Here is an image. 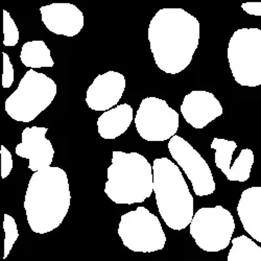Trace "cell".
Here are the masks:
<instances>
[{
  "mask_svg": "<svg viewBox=\"0 0 261 261\" xmlns=\"http://www.w3.org/2000/svg\"><path fill=\"white\" fill-rule=\"evenodd\" d=\"M147 38L158 68L178 74L189 66L198 49L200 22L183 9H161L150 20Z\"/></svg>",
  "mask_w": 261,
  "mask_h": 261,
  "instance_id": "6da1fadb",
  "label": "cell"
},
{
  "mask_svg": "<svg viewBox=\"0 0 261 261\" xmlns=\"http://www.w3.org/2000/svg\"><path fill=\"white\" fill-rule=\"evenodd\" d=\"M71 204L67 173L60 167L34 172L28 185L24 210L33 232L49 233L63 223Z\"/></svg>",
  "mask_w": 261,
  "mask_h": 261,
  "instance_id": "7a4b0ae2",
  "label": "cell"
},
{
  "mask_svg": "<svg viewBox=\"0 0 261 261\" xmlns=\"http://www.w3.org/2000/svg\"><path fill=\"white\" fill-rule=\"evenodd\" d=\"M107 178L105 193L115 204L143 203L154 191L153 166L144 156L135 151L114 150Z\"/></svg>",
  "mask_w": 261,
  "mask_h": 261,
  "instance_id": "3957f363",
  "label": "cell"
},
{
  "mask_svg": "<svg viewBox=\"0 0 261 261\" xmlns=\"http://www.w3.org/2000/svg\"><path fill=\"white\" fill-rule=\"evenodd\" d=\"M153 175L157 207L163 222L172 230H184L193 220L194 205L182 171L164 157L154 160Z\"/></svg>",
  "mask_w": 261,
  "mask_h": 261,
  "instance_id": "277c9868",
  "label": "cell"
},
{
  "mask_svg": "<svg viewBox=\"0 0 261 261\" xmlns=\"http://www.w3.org/2000/svg\"><path fill=\"white\" fill-rule=\"evenodd\" d=\"M58 91L57 84L44 73L27 71L18 88L6 100V112L20 122H31L51 105Z\"/></svg>",
  "mask_w": 261,
  "mask_h": 261,
  "instance_id": "5b68a950",
  "label": "cell"
},
{
  "mask_svg": "<svg viewBox=\"0 0 261 261\" xmlns=\"http://www.w3.org/2000/svg\"><path fill=\"white\" fill-rule=\"evenodd\" d=\"M227 56L237 84L250 88L261 86V30L244 28L234 32Z\"/></svg>",
  "mask_w": 261,
  "mask_h": 261,
  "instance_id": "8992f818",
  "label": "cell"
},
{
  "mask_svg": "<svg viewBox=\"0 0 261 261\" xmlns=\"http://www.w3.org/2000/svg\"><path fill=\"white\" fill-rule=\"evenodd\" d=\"M118 235L124 247L137 253L157 252L163 250L166 244L159 219L142 206L121 216Z\"/></svg>",
  "mask_w": 261,
  "mask_h": 261,
  "instance_id": "52a82bcc",
  "label": "cell"
},
{
  "mask_svg": "<svg viewBox=\"0 0 261 261\" xmlns=\"http://www.w3.org/2000/svg\"><path fill=\"white\" fill-rule=\"evenodd\" d=\"M234 231L233 215L221 205L199 209L194 213L189 229L197 246L210 253L227 249L232 243Z\"/></svg>",
  "mask_w": 261,
  "mask_h": 261,
  "instance_id": "ba28073f",
  "label": "cell"
},
{
  "mask_svg": "<svg viewBox=\"0 0 261 261\" xmlns=\"http://www.w3.org/2000/svg\"><path fill=\"white\" fill-rule=\"evenodd\" d=\"M134 121L138 134L146 141L170 140L180 123L179 113L166 100L155 96L142 99Z\"/></svg>",
  "mask_w": 261,
  "mask_h": 261,
  "instance_id": "9c48e42d",
  "label": "cell"
},
{
  "mask_svg": "<svg viewBox=\"0 0 261 261\" xmlns=\"http://www.w3.org/2000/svg\"><path fill=\"white\" fill-rule=\"evenodd\" d=\"M167 146L173 160L186 173L188 180H190L197 197L212 194L216 189L215 181L208 163L199 151L178 135L173 136L168 141Z\"/></svg>",
  "mask_w": 261,
  "mask_h": 261,
  "instance_id": "30bf717a",
  "label": "cell"
},
{
  "mask_svg": "<svg viewBox=\"0 0 261 261\" xmlns=\"http://www.w3.org/2000/svg\"><path fill=\"white\" fill-rule=\"evenodd\" d=\"M47 130L44 126L25 127L15 149L16 155L29 159V169L34 172L50 167L54 161L55 148L46 138Z\"/></svg>",
  "mask_w": 261,
  "mask_h": 261,
  "instance_id": "8fae6325",
  "label": "cell"
},
{
  "mask_svg": "<svg viewBox=\"0 0 261 261\" xmlns=\"http://www.w3.org/2000/svg\"><path fill=\"white\" fill-rule=\"evenodd\" d=\"M125 90V77L117 71L97 75L86 92V103L93 111L107 112L117 107Z\"/></svg>",
  "mask_w": 261,
  "mask_h": 261,
  "instance_id": "7c38bea8",
  "label": "cell"
},
{
  "mask_svg": "<svg viewBox=\"0 0 261 261\" xmlns=\"http://www.w3.org/2000/svg\"><path fill=\"white\" fill-rule=\"evenodd\" d=\"M224 109L215 95L208 91L195 90L188 93L181 105L184 119L194 128L201 129L217 117L223 115Z\"/></svg>",
  "mask_w": 261,
  "mask_h": 261,
  "instance_id": "4fadbf2b",
  "label": "cell"
},
{
  "mask_svg": "<svg viewBox=\"0 0 261 261\" xmlns=\"http://www.w3.org/2000/svg\"><path fill=\"white\" fill-rule=\"evenodd\" d=\"M42 22L46 29L60 36L74 37L84 28V15L72 4H53L40 8Z\"/></svg>",
  "mask_w": 261,
  "mask_h": 261,
  "instance_id": "5bb4252c",
  "label": "cell"
},
{
  "mask_svg": "<svg viewBox=\"0 0 261 261\" xmlns=\"http://www.w3.org/2000/svg\"><path fill=\"white\" fill-rule=\"evenodd\" d=\"M237 213L247 233L261 243V186L243 191L238 201Z\"/></svg>",
  "mask_w": 261,
  "mask_h": 261,
  "instance_id": "9a60e30c",
  "label": "cell"
},
{
  "mask_svg": "<svg viewBox=\"0 0 261 261\" xmlns=\"http://www.w3.org/2000/svg\"><path fill=\"white\" fill-rule=\"evenodd\" d=\"M133 121V108L121 103L103 112L97 119L98 134L103 139H116L124 134Z\"/></svg>",
  "mask_w": 261,
  "mask_h": 261,
  "instance_id": "2e32d148",
  "label": "cell"
},
{
  "mask_svg": "<svg viewBox=\"0 0 261 261\" xmlns=\"http://www.w3.org/2000/svg\"><path fill=\"white\" fill-rule=\"evenodd\" d=\"M20 60L25 67L31 69L54 67L55 62L51 58L50 49L44 41L35 40L23 44L20 53Z\"/></svg>",
  "mask_w": 261,
  "mask_h": 261,
  "instance_id": "e0dca14e",
  "label": "cell"
},
{
  "mask_svg": "<svg viewBox=\"0 0 261 261\" xmlns=\"http://www.w3.org/2000/svg\"><path fill=\"white\" fill-rule=\"evenodd\" d=\"M228 261H261V247L246 235L232 239Z\"/></svg>",
  "mask_w": 261,
  "mask_h": 261,
  "instance_id": "ac0fdd59",
  "label": "cell"
},
{
  "mask_svg": "<svg viewBox=\"0 0 261 261\" xmlns=\"http://www.w3.org/2000/svg\"><path fill=\"white\" fill-rule=\"evenodd\" d=\"M212 149H215V165L221 169L224 175L227 177L231 169L232 157L235 149L237 148V144L235 141L227 140L224 138H214L211 142Z\"/></svg>",
  "mask_w": 261,
  "mask_h": 261,
  "instance_id": "d6986e66",
  "label": "cell"
},
{
  "mask_svg": "<svg viewBox=\"0 0 261 261\" xmlns=\"http://www.w3.org/2000/svg\"><path fill=\"white\" fill-rule=\"evenodd\" d=\"M254 153L250 148L242 149L236 160L231 166L227 179L232 182H246L250 179L251 170L254 164Z\"/></svg>",
  "mask_w": 261,
  "mask_h": 261,
  "instance_id": "ffe728a7",
  "label": "cell"
},
{
  "mask_svg": "<svg viewBox=\"0 0 261 261\" xmlns=\"http://www.w3.org/2000/svg\"><path fill=\"white\" fill-rule=\"evenodd\" d=\"M4 230L6 233L5 237V255L4 259H7L8 256L10 255L13 246L17 242V239L19 238V232H18V227L13 219V216L10 214H5V221H4Z\"/></svg>",
  "mask_w": 261,
  "mask_h": 261,
  "instance_id": "44dd1931",
  "label": "cell"
},
{
  "mask_svg": "<svg viewBox=\"0 0 261 261\" xmlns=\"http://www.w3.org/2000/svg\"><path fill=\"white\" fill-rule=\"evenodd\" d=\"M4 45L15 46L19 42V30L8 11L4 10Z\"/></svg>",
  "mask_w": 261,
  "mask_h": 261,
  "instance_id": "7402d4cb",
  "label": "cell"
},
{
  "mask_svg": "<svg viewBox=\"0 0 261 261\" xmlns=\"http://www.w3.org/2000/svg\"><path fill=\"white\" fill-rule=\"evenodd\" d=\"M4 55V74H3V87L6 89H9L14 83V67L11 63L10 57L5 51Z\"/></svg>",
  "mask_w": 261,
  "mask_h": 261,
  "instance_id": "603a6c76",
  "label": "cell"
},
{
  "mask_svg": "<svg viewBox=\"0 0 261 261\" xmlns=\"http://www.w3.org/2000/svg\"><path fill=\"white\" fill-rule=\"evenodd\" d=\"M0 154H2V177L3 179H6L7 177H9V175L13 169L12 154L5 145H2Z\"/></svg>",
  "mask_w": 261,
  "mask_h": 261,
  "instance_id": "cb8c5ba5",
  "label": "cell"
},
{
  "mask_svg": "<svg viewBox=\"0 0 261 261\" xmlns=\"http://www.w3.org/2000/svg\"><path fill=\"white\" fill-rule=\"evenodd\" d=\"M242 9L249 15L261 16V3H245Z\"/></svg>",
  "mask_w": 261,
  "mask_h": 261,
  "instance_id": "d4e9b609",
  "label": "cell"
}]
</instances>
